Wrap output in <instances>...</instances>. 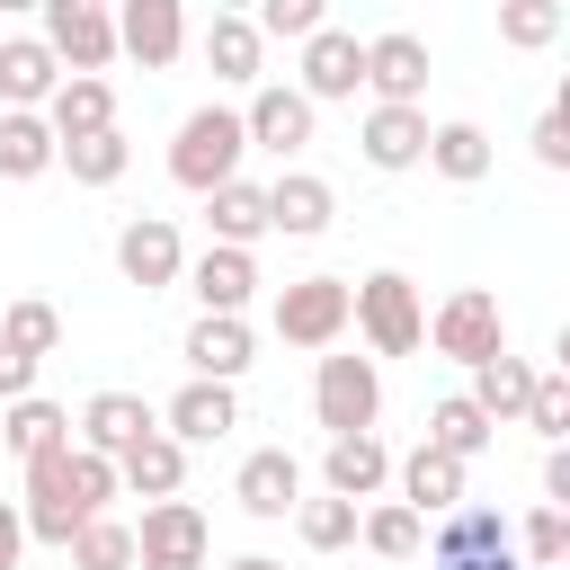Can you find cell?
Masks as SVG:
<instances>
[{"label":"cell","mask_w":570,"mask_h":570,"mask_svg":"<svg viewBox=\"0 0 570 570\" xmlns=\"http://www.w3.org/2000/svg\"><path fill=\"white\" fill-rule=\"evenodd\" d=\"M240 160H249L240 107L205 98V107H187V116H178V134H169V178H178L187 196H214V187H232V178H240Z\"/></svg>","instance_id":"obj_1"},{"label":"cell","mask_w":570,"mask_h":570,"mask_svg":"<svg viewBox=\"0 0 570 570\" xmlns=\"http://www.w3.org/2000/svg\"><path fill=\"white\" fill-rule=\"evenodd\" d=\"M347 330H356L374 356H419V347H428V303H419V285H410L401 267H374V276L347 285Z\"/></svg>","instance_id":"obj_2"},{"label":"cell","mask_w":570,"mask_h":570,"mask_svg":"<svg viewBox=\"0 0 570 570\" xmlns=\"http://www.w3.org/2000/svg\"><path fill=\"white\" fill-rule=\"evenodd\" d=\"M36 45L62 62V80H107V62H116V9L107 0H45Z\"/></svg>","instance_id":"obj_3"},{"label":"cell","mask_w":570,"mask_h":570,"mask_svg":"<svg viewBox=\"0 0 570 570\" xmlns=\"http://www.w3.org/2000/svg\"><path fill=\"white\" fill-rule=\"evenodd\" d=\"M428 347H436V356H454L463 374H472V365H490V356L508 347V312H499V294H490V285H454V294L428 312Z\"/></svg>","instance_id":"obj_4"},{"label":"cell","mask_w":570,"mask_h":570,"mask_svg":"<svg viewBox=\"0 0 570 570\" xmlns=\"http://www.w3.org/2000/svg\"><path fill=\"white\" fill-rule=\"evenodd\" d=\"M312 419H321L330 436H365V428L383 419V374H374V356H321V374H312Z\"/></svg>","instance_id":"obj_5"},{"label":"cell","mask_w":570,"mask_h":570,"mask_svg":"<svg viewBox=\"0 0 570 570\" xmlns=\"http://www.w3.org/2000/svg\"><path fill=\"white\" fill-rule=\"evenodd\" d=\"M214 552V525L196 499H151L142 525H134V570H205Z\"/></svg>","instance_id":"obj_6"},{"label":"cell","mask_w":570,"mask_h":570,"mask_svg":"<svg viewBox=\"0 0 570 570\" xmlns=\"http://www.w3.org/2000/svg\"><path fill=\"white\" fill-rule=\"evenodd\" d=\"M276 338L285 347H338L347 338V276H294L276 285Z\"/></svg>","instance_id":"obj_7"},{"label":"cell","mask_w":570,"mask_h":570,"mask_svg":"<svg viewBox=\"0 0 570 570\" xmlns=\"http://www.w3.org/2000/svg\"><path fill=\"white\" fill-rule=\"evenodd\" d=\"M312 98L294 89V80H258L249 89V107H240V134H249V151H276V160H294L303 142H312Z\"/></svg>","instance_id":"obj_8"},{"label":"cell","mask_w":570,"mask_h":570,"mask_svg":"<svg viewBox=\"0 0 570 570\" xmlns=\"http://www.w3.org/2000/svg\"><path fill=\"white\" fill-rule=\"evenodd\" d=\"M116 276L142 285V294L178 285V276H187V240H178V223H169V214H134V223L116 232Z\"/></svg>","instance_id":"obj_9"},{"label":"cell","mask_w":570,"mask_h":570,"mask_svg":"<svg viewBox=\"0 0 570 570\" xmlns=\"http://www.w3.org/2000/svg\"><path fill=\"white\" fill-rule=\"evenodd\" d=\"M365 89H374V107H419L428 98V36H410V27L365 36Z\"/></svg>","instance_id":"obj_10"},{"label":"cell","mask_w":570,"mask_h":570,"mask_svg":"<svg viewBox=\"0 0 570 570\" xmlns=\"http://www.w3.org/2000/svg\"><path fill=\"white\" fill-rule=\"evenodd\" d=\"M321 490L330 499H347V508H374L383 490H392V445L365 428V436H330L321 445Z\"/></svg>","instance_id":"obj_11"},{"label":"cell","mask_w":570,"mask_h":570,"mask_svg":"<svg viewBox=\"0 0 570 570\" xmlns=\"http://www.w3.org/2000/svg\"><path fill=\"white\" fill-rule=\"evenodd\" d=\"M294 89H303L312 107H330V98H356V89H365V36H347V27H321V36L303 45V62H294Z\"/></svg>","instance_id":"obj_12"},{"label":"cell","mask_w":570,"mask_h":570,"mask_svg":"<svg viewBox=\"0 0 570 570\" xmlns=\"http://www.w3.org/2000/svg\"><path fill=\"white\" fill-rule=\"evenodd\" d=\"M187 294H196V312H223V321H240L249 312V294H258V249H196L187 258V276H178Z\"/></svg>","instance_id":"obj_13"},{"label":"cell","mask_w":570,"mask_h":570,"mask_svg":"<svg viewBox=\"0 0 570 570\" xmlns=\"http://www.w3.org/2000/svg\"><path fill=\"white\" fill-rule=\"evenodd\" d=\"M116 53H134L142 71H169L187 53V9L178 0H125L116 9Z\"/></svg>","instance_id":"obj_14"},{"label":"cell","mask_w":570,"mask_h":570,"mask_svg":"<svg viewBox=\"0 0 570 570\" xmlns=\"http://www.w3.org/2000/svg\"><path fill=\"white\" fill-rule=\"evenodd\" d=\"M330 214H338V187H330L321 169H276V178H267V232H285V240H321Z\"/></svg>","instance_id":"obj_15"},{"label":"cell","mask_w":570,"mask_h":570,"mask_svg":"<svg viewBox=\"0 0 570 570\" xmlns=\"http://www.w3.org/2000/svg\"><path fill=\"white\" fill-rule=\"evenodd\" d=\"M463 472H472V463H454V454H436V445H410V454L392 463V490H401V508L428 525V517H454V508H463Z\"/></svg>","instance_id":"obj_16"},{"label":"cell","mask_w":570,"mask_h":570,"mask_svg":"<svg viewBox=\"0 0 570 570\" xmlns=\"http://www.w3.org/2000/svg\"><path fill=\"white\" fill-rule=\"evenodd\" d=\"M232 499H240L258 525H276V517H294V508H303V463H294L285 445H258V454H240Z\"/></svg>","instance_id":"obj_17"},{"label":"cell","mask_w":570,"mask_h":570,"mask_svg":"<svg viewBox=\"0 0 570 570\" xmlns=\"http://www.w3.org/2000/svg\"><path fill=\"white\" fill-rule=\"evenodd\" d=\"M178 356H187V383H240V374H249V321L196 312L187 338H178Z\"/></svg>","instance_id":"obj_18"},{"label":"cell","mask_w":570,"mask_h":570,"mask_svg":"<svg viewBox=\"0 0 570 570\" xmlns=\"http://www.w3.org/2000/svg\"><path fill=\"white\" fill-rule=\"evenodd\" d=\"M151 428H160V410H151L142 392H89V401H80V436H71V445L116 463V454H125L134 436H151Z\"/></svg>","instance_id":"obj_19"},{"label":"cell","mask_w":570,"mask_h":570,"mask_svg":"<svg viewBox=\"0 0 570 570\" xmlns=\"http://www.w3.org/2000/svg\"><path fill=\"white\" fill-rule=\"evenodd\" d=\"M232 428H240V392L232 383H178L169 410H160V436H178V445H214Z\"/></svg>","instance_id":"obj_20"},{"label":"cell","mask_w":570,"mask_h":570,"mask_svg":"<svg viewBox=\"0 0 570 570\" xmlns=\"http://www.w3.org/2000/svg\"><path fill=\"white\" fill-rule=\"evenodd\" d=\"M53 89H62V62L36 36H0V116H45Z\"/></svg>","instance_id":"obj_21"},{"label":"cell","mask_w":570,"mask_h":570,"mask_svg":"<svg viewBox=\"0 0 570 570\" xmlns=\"http://www.w3.org/2000/svg\"><path fill=\"white\" fill-rule=\"evenodd\" d=\"M356 151H365V169H419L428 160V107H365Z\"/></svg>","instance_id":"obj_22"},{"label":"cell","mask_w":570,"mask_h":570,"mask_svg":"<svg viewBox=\"0 0 570 570\" xmlns=\"http://www.w3.org/2000/svg\"><path fill=\"white\" fill-rule=\"evenodd\" d=\"M116 490H134V499H178L187 490V445L178 436H134L125 454H116Z\"/></svg>","instance_id":"obj_23"},{"label":"cell","mask_w":570,"mask_h":570,"mask_svg":"<svg viewBox=\"0 0 570 570\" xmlns=\"http://www.w3.org/2000/svg\"><path fill=\"white\" fill-rule=\"evenodd\" d=\"M205 62H214V80H232V89H258V80H267V45H258V27H249L240 9H214V18H205Z\"/></svg>","instance_id":"obj_24"},{"label":"cell","mask_w":570,"mask_h":570,"mask_svg":"<svg viewBox=\"0 0 570 570\" xmlns=\"http://www.w3.org/2000/svg\"><path fill=\"white\" fill-rule=\"evenodd\" d=\"M490 160H499V151H490V134H481L472 116L428 125V160H419V169H436L445 187H481V178H490Z\"/></svg>","instance_id":"obj_25"},{"label":"cell","mask_w":570,"mask_h":570,"mask_svg":"<svg viewBox=\"0 0 570 570\" xmlns=\"http://www.w3.org/2000/svg\"><path fill=\"white\" fill-rule=\"evenodd\" d=\"M0 445H9L18 463L62 454V445H71V410H62V401H45V392H27V401H9V410H0Z\"/></svg>","instance_id":"obj_26"},{"label":"cell","mask_w":570,"mask_h":570,"mask_svg":"<svg viewBox=\"0 0 570 570\" xmlns=\"http://www.w3.org/2000/svg\"><path fill=\"white\" fill-rule=\"evenodd\" d=\"M490 552H517L508 543V517L499 508H454V517H436V534H428V561H490Z\"/></svg>","instance_id":"obj_27"},{"label":"cell","mask_w":570,"mask_h":570,"mask_svg":"<svg viewBox=\"0 0 570 570\" xmlns=\"http://www.w3.org/2000/svg\"><path fill=\"white\" fill-rule=\"evenodd\" d=\"M116 125V89L107 80H62L53 98H45V134L53 142H89V134H107Z\"/></svg>","instance_id":"obj_28"},{"label":"cell","mask_w":570,"mask_h":570,"mask_svg":"<svg viewBox=\"0 0 570 570\" xmlns=\"http://www.w3.org/2000/svg\"><path fill=\"white\" fill-rule=\"evenodd\" d=\"M205 223H214V249H258L267 240V187L258 178H232L205 196Z\"/></svg>","instance_id":"obj_29"},{"label":"cell","mask_w":570,"mask_h":570,"mask_svg":"<svg viewBox=\"0 0 570 570\" xmlns=\"http://www.w3.org/2000/svg\"><path fill=\"white\" fill-rule=\"evenodd\" d=\"M525 392H534V365L499 347L490 365H472V392H463V401H472L490 428H508V419H525Z\"/></svg>","instance_id":"obj_30"},{"label":"cell","mask_w":570,"mask_h":570,"mask_svg":"<svg viewBox=\"0 0 570 570\" xmlns=\"http://www.w3.org/2000/svg\"><path fill=\"white\" fill-rule=\"evenodd\" d=\"M53 169H71V187H116L134 169V142H125V125H107L89 142H53Z\"/></svg>","instance_id":"obj_31"},{"label":"cell","mask_w":570,"mask_h":570,"mask_svg":"<svg viewBox=\"0 0 570 570\" xmlns=\"http://www.w3.org/2000/svg\"><path fill=\"white\" fill-rule=\"evenodd\" d=\"M490 436H499V428H490V419H481V410H472L463 392H445V401H428V436H419V445H436V454H454V463H472V454H490Z\"/></svg>","instance_id":"obj_32"},{"label":"cell","mask_w":570,"mask_h":570,"mask_svg":"<svg viewBox=\"0 0 570 570\" xmlns=\"http://www.w3.org/2000/svg\"><path fill=\"white\" fill-rule=\"evenodd\" d=\"M356 543H365L374 561H419V552H428V525H419L401 499H374V508H356Z\"/></svg>","instance_id":"obj_33"},{"label":"cell","mask_w":570,"mask_h":570,"mask_svg":"<svg viewBox=\"0 0 570 570\" xmlns=\"http://www.w3.org/2000/svg\"><path fill=\"white\" fill-rule=\"evenodd\" d=\"M0 347H18V356H36V365H45V356L62 347V312H53L45 294H18V303L0 312Z\"/></svg>","instance_id":"obj_34"},{"label":"cell","mask_w":570,"mask_h":570,"mask_svg":"<svg viewBox=\"0 0 570 570\" xmlns=\"http://www.w3.org/2000/svg\"><path fill=\"white\" fill-rule=\"evenodd\" d=\"M45 169H53V134H45V116H0V178L27 187V178H45Z\"/></svg>","instance_id":"obj_35"},{"label":"cell","mask_w":570,"mask_h":570,"mask_svg":"<svg viewBox=\"0 0 570 570\" xmlns=\"http://www.w3.org/2000/svg\"><path fill=\"white\" fill-rule=\"evenodd\" d=\"M62 552H71V570H134V525L125 517H89Z\"/></svg>","instance_id":"obj_36"},{"label":"cell","mask_w":570,"mask_h":570,"mask_svg":"<svg viewBox=\"0 0 570 570\" xmlns=\"http://www.w3.org/2000/svg\"><path fill=\"white\" fill-rule=\"evenodd\" d=\"M249 27H258V45H312V36L330 27V9H321V0H258Z\"/></svg>","instance_id":"obj_37"},{"label":"cell","mask_w":570,"mask_h":570,"mask_svg":"<svg viewBox=\"0 0 570 570\" xmlns=\"http://www.w3.org/2000/svg\"><path fill=\"white\" fill-rule=\"evenodd\" d=\"M294 534H303V552H347V543H356V508L321 490V499L294 508Z\"/></svg>","instance_id":"obj_38"},{"label":"cell","mask_w":570,"mask_h":570,"mask_svg":"<svg viewBox=\"0 0 570 570\" xmlns=\"http://www.w3.org/2000/svg\"><path fill=\"white\" fill-rule=\"evenodd\" d=\"M561 27H570V9H561V0H508V9H499V45H517V53L552 45Z\"/></svg>","instance_id":"obj_39"},{"label":"cell","mask_w":570,"mask_h":570,"mask_svg":"<svg viewBox=\"0 0 570 570\" xmlns=\"http://www.w3.org/2000/svg\"><path fill=\"white\" fill-rule=\"evenodd\" d=\"M525 428H534L543 445H561V436H570V374H543V365H534V392H525Z\"/></svg>","instance_id":"obj_40"},{"label":"cell","mask_w":570,"mask_h":570,"mask_svg":"<svg viewBox=\"0 0 570 570\" xmlns=\"http://www.w3.org/2000/svg\"><path fill=\"white\" fill-rule=\"evenodd\" d=\"M508 543H517V561H525V570H552V561L570 552V517H561V508H534Z\"/></svg>","instance_id":"obj_41"},{"label":"cell","mask_w":570,"mask_h":570,"mask_svg":"<svg viewBox=\"0 0 570 570\" xmlns=\"http://www.w3.org/2000/svg\"><path fill=\"white\" fill-rule=\"evenodd\" d=\"M62 481H71V499H80V517H107V499H116V463L107 454H62Z\"/></svg>","instance_id":"obj_42"},{"label":"cell","mask_w":570,"mask_h":570,"mask_svg":"<svg viewBox=\"0 0 570 570\" xmlns=\"http://www.w3.org/2000/svg\"><path fill=\"white\" fill-rule=\"evenodd\" d=\"M525 142H534V160H543V169H570V98H552V107L534 116V134H525Z\"/></svg>","instance_id":"obj_43"},{"label":"cell","mask_w":570,"mask_h":570,"mask_svg":"<svg viewBox=\"0 0 570 570\" xmlns=\"http://www.w3.org/2000/svg\"><path fill=\"white\" fill-rule=\"evenodd\" d=\"M543 508L570 517V445H543Z\"/></svg>","instance_id":"obj_44"},{"label":"cell","mask_w":570,"mask_h":570,"mask_svg":"<svg viewBox=\"0 0 570 570\" xmlns=\"http://www.w3.org/2000/svg\"><path fill=\"white\" fill-rule=\"evenodd\" d=\"M27 392H36V356L0 347V410H9V401H27Z\"/></svg>","instance_id":"obj_45"},{"label":"cell","mask_w":570,"mask_h":570,"mask_svg":"<svg viewBox=\"0 0 570 570\" xmlns=\"http://www.w3.org/2000/svg\"><path fill=\"white\" fill-rule=\"evenodd\" d=\"M27 552V525H18V499H0V570H18Z\"/></svg>","instance_id":"obj_46"},{"label":"cell","mask_w":570,"mask_h":570,"mask_svg":"<svg viewBox=\"0 0 570 570\" xmlns=\"http://www.w3.org/2000/svg\"><path fill=\"white\" fill-rule=\"evenodd\" d=\"M223 570H285V561H267V552H240V561H223Z\"/></svg>","instance_id":"obj_47"}]
</instances>
